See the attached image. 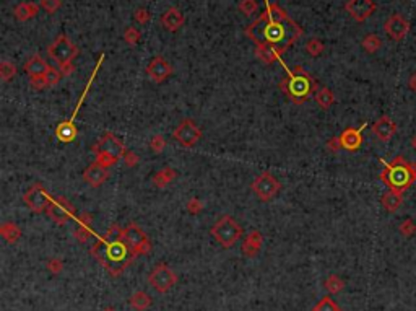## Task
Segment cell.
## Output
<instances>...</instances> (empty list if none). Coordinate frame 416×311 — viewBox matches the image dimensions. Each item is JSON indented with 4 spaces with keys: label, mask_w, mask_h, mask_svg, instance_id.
Instances as JSON below:
<instances>
[{
    "label": "cell",
    "mask_w": 416,
    "mask_h": 311,
    "mask_svg": "<svg viewBox=\"0 0 416 311\" xmlns=\"http://www.w3.org/2000/svg\"><path fill=\"white\" fill-rule=\"evenodd\" d=\"M246 35L256 43V46H268L282 56L302 35V30L282 7L266 2V10L247 27Z\"/></svg>",
    "instance_id": "1"
},
{
    "label": "cell",
    "mask_w": 416,
    "mask_h": 311,
    "mask_svg": "<svg viewBox=\"0 0 416 311\" xmlns=\"http://www.w3.org/2000/svg\"><path fill=\"white\" fill-rule=\"evenodd\" d=\"M380 163L384 165V170L379 174V178L390 191H396L403 194L413 186V183H416L414 161H408L402 155H398L392 161L380 160Z\"/></svg>",
    "instance_id": "2"
},
{
    "label": "cell",
    "mask_w": 416,
    "mask_h": 311,
    "mask_svg": "<svg viewBox=\"0 0 416 311\" xmlns=\"http://www.w3.org/2000/svg\"><path fill=\"white\" fill-rule=\"evenodd\" d=\"M284 79L280 83L282 92L288 96L291 101H294L296 105H301L306 100H309L312 93L317 92V83L312 77L302 70L301 67H296L292 70H286Z\"/></svg>",
    "instance_id": "3"
},
{
    "label": "cell",
    "mask_w": 416,
    "mask_h": 311,
    "mask_svg": "<svg viewBox=\"0 0 416 311\" xmlns=\"http://www.w3.org/2000/svg\"><path fill=\"white\" fill-rule=\"evenodd\" d=\"M212 236L216 239V243L223 248H231L240 238H242V226L238 223V220L231 215H224L212 226Z\"/></svg>",
    "instance_id": "4"
},
{
    "label": "cell",
    "mask_w": 416,
    "mask_h": 311,
    "mask_svg": "<svg viewBox=\"0 0 416 311\" xmlns=\"http://www.w3.org/2000/svg\"><path fill=\"white\" fill-rule=\"evenodd\" d=\"M148 283L158 293H168L176 283H178V274L166 265L164 262L156 264L148 274Z\"/></svg>",
    "instance_id": "5"
},
{
    "label": "cell",
    "mask_w": 416,
    "mask_h": 311,
    "mask_svg": "<svg viewBox=\"0 0 416 311\" xmlns=\"http://www.w3.org/2000/svg\"><path fill=\"white\" fill-rule=\"evenodd\" d=\"M122 239L126 241V244L128 246V249L134 256L146 254V252L152 251V243H150L146 233L136 223H128L124 228Z\"/></svg>",
    "instance_id": "6"
},
{
    "label": "cell",
    "mask_w": 416,
    "mask_h": 311,
    "mask_svg": "<svg viewBox=\"0 0 416 311\" xmlns=\"http://www.w3.org/2000/svg\"><path fill=\"white\" fill-rule=\"evenodd\" d=\"M280 189H282V183L268 171L258 174L252 183V191L260 202H270L278 196Z\"/></svg>",
    "instance_id": "7"
},
{
    "label": "cell",
    "mask_w": 416,
    "mask_h": 311,
    "mask_svg": "<svg viewBox=\"0 0 416 311\" xmlns=\"http://www.w3.org/2000/svg\"><path fill=\"white\" fill-rule=\"evenodd\" d=\"M93 152L96 155H104L109 160H112L114 163H117L120 158H124L126 155V147L120 142V139H117L114 134L106 132L102 137L98 140V144L93 147Z\"/></svg>",
    "instance_id": "8"
},
{
    "label": "cell",
    "mask_w": 416,
    "mask_h": 311,
    "mask_svg": "<svg viewBox=\"0 0 416 311\" xmlns=\"http://www.w3.org/2000/svg\"><path fill=\"white\" fill-rule=\"evenodd\" d=\"M48 54L50 59H54L58 66L72 62L78 56V48L65 35L58 36L57 40L48 48Z\"/></svg>",
    "instance_id": "9"
},
{
    "label": "cell",
    "mask_w": 416,
    "mask_h": 311,
    "mask_svg": "<svg viewBox=\"0 0 416 311\" xmlns=\"http://www.w3.org/2000/svg\"><path fill=\"white\" fill-rule=\"evenodd\" d=\"M172 137L182 147L190 148L202 139V131L192 119H184V121H180L178 127L174 129Z\"/></svg>",
    "instance_id": "10"
},
{
    "label": "cell",
    "mask_w": 416,
    "mask_h": 311,
    "mask_svg": "<svg viewBox=\"0 0 416 311\" xmlns=\"http://www.w3.org/2000/svg\"><path fill=\"white\" fill-rule=\"evenodd\" d=\"M24 204L30 207V209L34 212V213H42L48 210V207L50 204L52 197L49 196V192L44 189L42 184H32L28 191L24 192L23 196Z\"/></svg>",
    "instance_id": "11"
},
{
    "label": "cell",
    "mask_w": 416,
    "mask_h": 311,
    "mask_svg": "<svg viewBox=\"0 0 416 311\" xmlns=\"http://www.w3.org/2000/svg\"><path fill=\"white\" fill-rule=\"evenodd\" d=\"M46 213H48L49 218L54 223L65 225L67 222H70L72 218H74L75 209H74V205H72L67 199L57 197V199H52L50 200V204L48 207V210H46Z\"/></svg>",
    "instance_id": "12"
},
{
    "label": "cell",
    "mask_w": 416,
    "mask_h": 311,
    "mask_svg": "<svg viewBox=\"0 0 416 311\" xmlns=\"http://www.w3.org/2000/svg\"><path fill=\"white\" fill-rule=\"evenodd\" d=\"M344 9L350 14V17L356 22H364L368 20L376 12V4L374 0H348Z\"/></svg>",
    "instance_id": "13"
},
{
    "label": "cell",
    "mask_w": 416,
    "mask_h": 311,
    "mask_svg": "<svg viewBox=\"0 0 416 311\" xmlns=\"http://www.w3.org/2000/svg\"><path fill=\"white\" fill-rule=\"evenodd\" d=\"M146 74L154 83H161V82H164L166 79H169V75L172 74V67H171V64L164 59V57L156 56V57H153L152 61H150V64L146 66Z\"/></svg>",
    "instance_id": "14"
},
{
    "label": "cell",
    "mask_w": 416,
    "mask_h": 311,
    "mask_svg": "<svg viewBox=\"0 0 416 311\" xmlns=\"http://www.w3.org/2000/svg\"><path fill=\"white\" fill-rule=\"evenodd\" d=\"M384 28H386V33L392 38L394 41H402L410 31V22L403 15L394 14L392 17H388V20L386 22V25H384Z\"/></svg>",
    "instance_id": "15"
},
{
    "label": "cell",
    "mask_w": 416,
    "mask_h": 311,
    "mask_svg": "<svg viewBox=\"0 0 416 311\" xmlns=\"http://www.w3.org/2000/svg\"><path fill=\"white\" fill-rule=\"evenodd\" d=\"M366 122L361 126V127H348L344 129V131L338 135V139H340V145L342 148L348 152H356L360 150L361 145H362V131L366 129Z\"/></svg>",
    "instance_id": "16"
},
{
    "label": "cell",
    "mask_w": 416,
    "mask_h": 311,
    "mask_svg": "<svg viewBox=\"0 0 416 311\" xmlns=\"http://www.w3.org/2000/svg\"><path fill=\"white\" fill-rule=\"evenodd\" d=\"M109 178V168L100 165L98 161L91 163L86 170L83 171V179L84 183L91 187H100L101 184H104V181Z\"/></svg>",
    "instance_id": "17"
},
{
    "label": "cell",
    "mask_w": 416,
    "mask_h": 311,
    "mask_svg": "<svg viewBox=\"0 0 416 311\" xmlns=\"http://www.w3.org/2000/svg\"><path fill=\"white\" fill-rule=\"evenodd\" d=\"M396 129L398 127H396V124L388 118V116H382V118H379L372 124L374 135L382 142H388L390 139H392L395 135V132H396Z\"/></svg>",
    "instance_id": "18"
},
{
    "label": "cell",
    "mask_w": 416,
    "mask_h": 311,
    "mask_svg": "<svg viewBox=\"0 0 416 311\" xmlns=\"http://www.w3.org/2000/svg\"><path fill=\"white\" fill-rule=\"evenodd\" d=\"M186 22V18L184 15H182V12L178 9V7H169L164 14L161 15V25L164 27L168 31H171V33H174V31H178L180 30V27L184 25Z\"/></svg>",
    "instance_id": "19"
},
{
    "label": "cell",
    "mask_w": 416,
    "mask_h": 311,
    "mask_svg": "<svg viewBox=\"0 0 416 311\" xmlns=\"http://www.w3.org/2000/svg\"><path fill=\"white\" fill-rule=\"evenodd\" d=\"M262 244H264L262 233L258 230H252L250 233H247V236L244 238L242 248L240 249H242V254L246 257H254L260 251V248H262Z\"/></svg>",
    "instance_id": "20"
},
{
    "label": "cell",
    "mask_w": 416,
    "mask_h": 311,
    "mask_svg": "<svg viewBox=\"0 0 416 311\" xmlns=\"http://www.w3.org/2000/svg\"><path fill=\"white\" fill-rule=\"evenodd\" d=\"M93 215L91 213H82L80 217L76 220V228H75V238L78 239L80 243L88 241L93 235Z\"/></svg>",
    "instance_id": "21"
},
{
    "label": "cell",
    "mask_w": 416,
    "mask_h": 311,
    "mask_svg": "<svg viewBox=\"0 0 416 311\" xmlns=\"http://www.w3.org/2000/svg\"><path fill=\"white\" fill-rule=\"evenodd\" d=\"M50 69V66L48 62H46L41 56H32L31 59L24 64V72L28 74L30 77H41L46 75V72Z\"/></svg>",
    "instance_id": "22"
},
{
    "label": "cell",
    "mask_w": 416,
    "mask_h": 311,
    "mask_svg": "<svg viewBox=\"0 0 416 311\" xmlns=\"http://www.w3.org/2000/svg\"><path fill=\"white\" fill-rule=\"evenodd\" d=\"M90 254L93 256L100 264L106 265L109 259V241L106 238H98L96 243L91 246Z\"/></svg>",
    "instance_id": "23"
},
{
    "label": "cell",
    "mask_w": 416,
    "mask_h": 311,
    "mask_svg": "<svg viewBox=\"0 0 416 311\" xmlns=\"http://www.w3.org/2000/svg\"><path fill=\"white\" fill-rule=\"evenodd\" d=\"M128 304L135 311H146L153 304V298L150 296L146 291L136 290L135 293H132V295L128 296Z\"/></svg>",
    "instance_id": "24"
},
{
    "label": "cell",
    "mask_w": 416,
    "mask_h": 311,
    "mask_svg": "<svg viewBox=\"0 0 416 311\" xmlns=\"http://www.w3.org/2000/svg\"><path fill=\"white\" fill-rule=\"evenodd\" d=\"M380 202L384 205V209H386L387 212H396L400 209V205L403 204V194L402 192H396V191H387V192H384L382 194V199H380Z\"/></svg>",
    "instance_id": "25"
},
{
    "label": "cell",
    "mask_w": 416,
    "mask_h": 311,
    "mask_svg": "<svg viewBox=\"0 0 416 311\" xmlns=\"http://www.w3.org/2000/svg\"><path fill=\"white\" fill-rule=\"evenodd\" d=\"M0 235H2V238L6 243L13 244L22 238V228L13 222H4L0 225Z\"/></svg>",
    "instance_id": "26"
},
{
    "label": "cell",
    "mask_w": 416,
    "mask_h": 311,
    "mask_svg": "<svg viewBox=\"0 0 416 311\" xmlns=\"http://www.w3.org/2000/svg\"><path fill=\"white\" fill-rule=\"evenodd\" d=\"M38 10H39V7L36 4L22 2L15 7V17H16V20H20V22H26V20H31L32 17H36Z\"/></svg>",
    "instance_id": "27"
},
{
    "label": "cell",
    "mask_w": 416,
    "mask_h": 311,
    "mask_svg": "<svg viewBox=\"0 0 416 311\" xmlns=\"http://www.w3.org/2000/svg\"><path fill=\"white\" fill-rule=\"evenodd\" d=\"M176 176H178V174H176V171L172 170V168L166 166L153 176V186L158 187V189H162V187H166L169 183H172V181L176 179Z\"/></svg>",
    "instance_id": "28"
},
{
    "label": "cell",
    "mask_w": 416,
    "mask_h": 311,
    "mask_svg": "<svg viewBox=\"0 0 416 311\" xmlns=\"http://www.w3.org/2000/svg\"><path fill=\"white\" fill-rule=\"evenodd\" d=\"M314 100L316 103L318 105V108H322V109H330L332 105L335 103V95L334 92H332L330 88H318L316 95H314Z\"/></svg>",
    "instance_id": "29"
},
{
    "label": "cell",
    "mask_w": 416,
    "mask_h": 311,
    "mask_svg": "<svg viewBox=\"0 0 416 311\" xmlns=\"http://www.w3.org/2000/svg\"><path fill=\"white\" fill-rule=\"evenodd\" d=\"M325 290L328 291V293L335 295V293H340V291L344 288V280L342 277H338L336 274H332L325 278Z\"/></svg>",
    "instance_id": "30"
},
{
    "label": "cell",
    "mask_w": 416,
    "mask_h": 311,
    "mask_svg": "<svg viewBox=\"0 0 416 311\" xmlns=\"http://www.w3.org/2000/svg\"><path fill=\"white\" fill-rule=\"evenodd\" d=\"M361 46H362V49L366 51V53H369V54H374V53H377V51L380 49V46H382V40L377 35H368V36H364V40H362V43H361Z\"/></svg>",
    "instance_id": "31"
},
{
    "label": "cell",
    "mask_w": 416,
    "mask_h": 311,
    "mask_svg": "<svg viewBox=\"0 0 416 311\" xmlns=\"http://www.w3.org/2000/svg\"><path fill=\"white\" fill-rule=\"evenodd\" d=\"M257 57L265 64H273L280 59V56L268 46H257Z\"/></svg>",
    "instance_id": "32"
},
{
    "label": "cell",
    "mask_w": 416,
    "mask_h": 311,
    "mask_svg": "<svg viewBox=\"0 0 416 311\" xmlns=\"http://www.w3.org/2000/svg\"><path fill=\"white\" fill-rule=\"evenodd\" d=\"M16 75V67L15 64L10 61H4L0 64V79L4 82H10L13 77Z\"/></svg>",
    "instance_id": "33"
},
{
    "label": "cell",
    "mask_w": 416,
    "mask_h": 311,
    "mask_svg": "<svg viewBox=\"0 0 416 311\" xmlns=\"http://www.w3.org/2000/svg\"><path fill=\"white\" fill-rule=\"evenodd\" d=\"M312 311H342V308L338 306V304L332 300L330 296H324L318 300V303L316 304Z\"/></svg>",
    "instance_id": "34"
},
{
    "label": "cell",
    "mask_w": 416,
    "mask_h": 311,
    "mask_svg": "<svg viewBox=\"0 0 416 311\" xmlns=\"http://www.w3.org/2000/svg\"><path fill=\"white\" fill-rule=\"evenodd\" d=\"M306 51H308L312 57H317L324 53V44L320 40H317V38H312V40L306 43Z\"/></svg>",
    "instance_id": "35"
},
{
    "label": "cell",
    "mask_w": 416,
    "mask_h": 311,
    "mask_svg": "<svg viewBox=\"0 0 416 311\" xmlns=\"http://www.w3.org/2000/svg\"><path fill=\"white\" fill-rule=\"evenodd\" d=\"M46 269H48V272H50L52 275H58L64 270V261L60 257H50L48 264H46Z\"/></svg>",
    "instance_id": "36"
},
{
    "label": "cell",
    "mask_w": 416,
    "mask_h": 311,
    "mask_svg": "<svg viewBox=\"0 0 416 311\" xmlns=\"http://www.w3.org/2000/svg\"><path fill=\"white\" fill-rule=\"evenodd\" d=\"M398 231H400L405 238L414 236V233H416V225H414V222H413L412 218H406V220H403V222L400 223Z\"/></svg>",
    "instance_id": "37"
},
{
    "label": "cell",
    "mask_w": 416,
    "mask_h": 311,
    "mask_svg": "<svg viewBox=\"0 0 416 311\" xmlns=\"http://www.w3.org/2000/svg\"><path fill=\"white\" fill-rule=\"evenodd\" d=\"M46 80H48V85L49 87H56V85H58V83H60V80H62V72L58 69H54V67H50L48 72H46Z\"/></svg>",
    "instance_id": "38"
},
{
    "label": "cell",
    "mask_w": 416,
    "mask_h": 311,
    "mask_svg": "<svg viewBox=\"0 0 416 311\" xmlns=\"http://www.w3.org/2000/svg\"><path fill=\"white\" fill-rule=\"evenodd\" d=\"M186 209H187L188 213H190V215H198V213L204 210V202H202L198 197H192V199L187 200Z\"/></svg>",
    "instance_id": "39"
},
{
    "label": "cell",
    "mask_w": 416,
    "mask_h": 311,
    "mask_svg": "<svg viewBox=\"0 0 416 311\" xmlns=\"http://www.w3.org/2000/svg\"><path fill=\"white\" fill-rule=\"evenodd\" d=\"M124 40H126V43L130 44V46H135V44L140 41V31L134 27L126 28V31H124Z\"/></svg>",
    "instance_id": "40"
},
{
    "label": "cell",
    "mask_w": 416,
    "mask_h": 311,
    "mask_svg": "<svg viewBox=\"0 0 416 311\" xmlns=\"http://www.w3.org/2000/svg\"><path fill=\"white\" fill-rule=\"evenodd\" d=\"M150 148H152V152L154 153H161L162 150L166 148V140L162 135H153L152 140H150Z\"/></svg>",
    "instance_id": "41"
},
{
    "label": "cell",
    "mask_w": 416,
    "mask_h": 311,
    "mask_svg": "<svg viewBox=\"0 0 416 311\" xmlns=\"http://www.w3.org/2000/svg\"><path fill=\"white\" fill-rule=\"evenodd\" d=\"M239 10H240V14H244L246 17H249V15L256 14V12H257V2H256V0H240Z\"/></svg>",
    "instance_id": "42"
},
{
    "label": "cell",
    "mask_w": 416,
    "mask_h": 311,
    "mask_svg": "<svg viewBox=\"0 0 416 311\" xmlns=\"http://www.w3.org/2000/svg\"><path fill=\"white\" fill-rule=\"evenodd\" d=\"M122 235H124V228H120L119 225H112L110 226V228L108 230V233H106V238L108 241H117V239H122Z\"/></svg>",
    "instance_id": "43"
},
{
    "label": "cell",
    "mask_w": 416,
    "mask_h": 311,
    "mask_svg": "<svg viewBox=\"0 0 416 311\" xmlns=\"http://www.w3.org/2000/svg\"><path fill=\"white\" fill-rule=\"evenodd\" d=\"M62 0H41V9H44L48 14H56V12L60 9Z\"/></svg>",
    "instance_id": "44"
},
{
    "label": "cell",
    "mask_w": 416,
    "mask_h": 311,
    "mask_svg": "<svg viewBox=\"0 0 416 311\" xmlns=\"http://www.w3.org/2000/svg\"><path fill=\"white\" fill-rule=\"evenodd\" d=\"M30 85L34 90H38V92H41V90L49 87L48 85V80H46L44 75H41V77H30Z\"/></svg>",
    "instance_id": "45"
},
{
    "label": "cell",
    "mask_w": 416,
    "mask_h": 311,
    "mask_svg": "<svg viewBox=\"0 0 416 311\" xmlns=\"http://www.w3.org/2000/svg\"><path fill=\"white\" fill-rule=\"evenodd\" d=\"M150 18H152V15H150V12L146 9H138L135 12V22L138 25H146L150 22Z\"/></svg>",
    "instance_id": "46"
},
{
    "label": "cell",
    "mask_w": 416,
    "mask_h": 311,
    "mask_svg": "<svg viewBox=\"0 0 416 311\" xmlns=\"http://www.w3.org/2000/svg\"><path fill=\"white\" fill-rule=\"evenodd\" d=\"M124 160H126V165L130 166V168L136 166V163H138V157H136L135 152H126V155H124Z\"/></svg>",
    "instance_id": "47"
},
{
    "label": "cell",
    "mask_w": 416,
    "mask_h": 311,
    "mask_svg": "<svg viewBox=\"0 0 416 311\" xmlns=\"http://www.w3.org/2000/svg\"><path fill=\"white\" fill-rule=\"evenodd\" d=\"M327 147L330 148L332 152H336V150H340V148H342V145H340V139H338V137H334V139H330V140L327 142Z\"/></svg>",
    "instance_id": "48"
},
{
    "label": "cell",
    "mask_w": 416,
    "mask_h": 311,
    "mask_svg": "<svg viewBox=\"0 0 416 311\" xmlns=\"http://www.w3.org/2000/svg\"><path fill=\"white\" fill-rule=\"evenodd\" d=\"M58 70L62 72V75H70L72 72H74V66H72V62H67V64H62V66H58Z\"/></svg>",
    "instance_id": "49"
},
{
    "label": "cell",
    "mask_w": 416,
    "mask_h": 311,
    "mask_svg": "<svg viewBox=\"0 0 416 311\" xmlns=\"http://www.w3.org/2000/svg\"><path fill=\"white\" fill-rule=\"evenodd\" d=\"M410 88H412L413 92L416 93V74H413L412 79H410Z\"/></svg>",
    "instance_id": "50"
},
{
    "label": "cell",
    "mask_w": 416,
    "mask_h": 311,
    "mask_svg": "<svg viewBox=\"0 0 416 311\" xmlns=\"http://www.w3.org/2000/svg\"><path fill=\"white\" fill-rule=\"evenodd\" d=\"M102 311H117V309H116L114 306H106V308H104Z\"/></svg>",
    "instance_id": "51"
},
{
    "label": "cell",
    "mask_w": 416,
    "mask_h": 311,
    "mask_svg": "<svg viewBox=\"0 0 416 311\" xmlns=\"http://www.w3.org/2000/svg\"><path fill=\"white\" fill-rule=\"evenodd\" d=\"M412 144H413V148H414V150H416V135H414V137H413Z\"/></svg>",
    "instance_id": "52"
}]
</instances>
